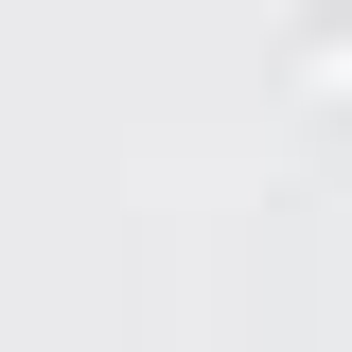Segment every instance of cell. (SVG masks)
I'll list each match as a JSON object with an SVG mask.
<instances>
[{"instance_id":"obj_1","label":"cell","mask_w":352,"mask_h":352,"mask_svg":"<svg viewBox=\"0 0 352 352\" xmlns=\"http://www.w3.org/2000/svg\"><path fill=\"white\" fill-rule=\"evenodd\" d=\"M317 106H352V36H335V53H317Z\"/></svg>"}]
</instances>
